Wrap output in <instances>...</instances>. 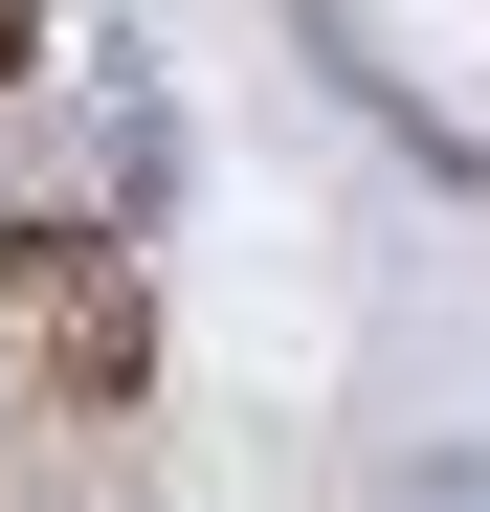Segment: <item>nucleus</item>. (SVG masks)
<instances>
[{
	"instance_id": "obj_1",
	"label": "nucleus",
	"mask_w": 490,
	"mask_h": 512,
	"mask_svg": "<svg viewBox=\"0 0 490 512\" xmlns=\"http://www.w3.org/2000/svg\"><path fill=\"white\" fill-rule=\"evenodd\" d=\"M67 290H112V245L90 223H0V334H45Z\"/></svg>"
},
{
	"instance_id": "obj_2",
	"label": "nucleus",
	"mask_w": 490,
	"mask_h": 512,
	"mask_svg": "<svg viewBox=\"0 0 490 512\" xmlns=\"http://www.w3.org/2000/svg\"><path fill=\"white\" fill-rule=\"evenodd\" d=\"M23 67H45V0H0V90H23Z\"/></svg>"
}]
</instances>
